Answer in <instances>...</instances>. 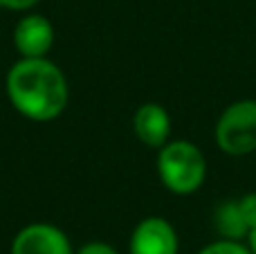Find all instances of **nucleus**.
Returning a JSON list of instances; mask_svg holds the SVG:
<instances>
[{"mask_svg":"<svg viewBox=\"0 0 256 254\" xmlns=\"http://www.w3.org/2000/svg\"><path fill=\"white\" fill-rule=\"evenodd\" d=\"M54 40V30L43 16H27L16 25L14 43L20 50L22 56L36 58L48 54Z\"/></svg>","mask_w":256,"mask_h":254,"instance_id":"423d86ee","label":"nucleus"},{"mask_svg":"<svg viewBox=\"0 0 256 254\" xmlns=\"http://www.w3.org/2000/svg\"><path fill=\"white\" fill-rule=\"evenodd\" d=\"M7 94L25 117L48 122L61 115L68 104V84L54 63L43 56L22 58L9 70Z\"/></svg>","mask_w":256,"mask_h":254,"instance_id":"f257e3e1","label":"nucleus"},{"mask_svg":"<svg viewBox=\"0 0 256 254\" xmlns=\"http://www.w3.org/2000/svg\"><path fill=\"white\" fill-rule=\"evenodd\" d=\"M214 223H216L218 234H222V238H230V241H240V238H248L250 234V225L240 212L238 200L222 202L216 210Z\"/></svg>","mask_w":256,"mask_h":254,"instance_id":"6e6552de","label":"nucleus"},{"mask_svg":"<svg viewBox=\"0 0 256 254\" xmlns=\"http://www.w3.org/2000/svg\"><path fill=\"white\" fill-rule=\"evenodd\" d=\"M216 144L227 156L256 151V102L243 99L222 110L216 124Z\"/></svg>","mask_w":256,"mask_h":254,"instance_id":"7ed1b4c3","label":"nucleus"},{"mask_svg":"<svg viewBox=\"0 0 256 254\" xmlns=\"http://www.w3.org/2000/svg\"><path fill=\"white\" fill-rule=\"evenodd\" d=\"M12 254H72L70 241L52 225H30L16 236Z\"/></svg>","mask_w":256,"mask_h":254,"instance_id":"39448f33","label":"nucleus"},{"mask_svg":"<svg viewBox=\"0 0 256 254\" xmlns=\"http://www.w3.org/2000/svg\"><path fill=\"white\" fill-rule=\"evenodd\" d=\"M79 254H117V252L106 243H90V246L81 248Z\"/></svg>","mask_w":256,"mask_h":254,"instance_id":"9b49d317","label":"nucleus"},{"mask_svg":"<svg viewBox=\"0 0 256 254\" xmlns=\"http://www.w3.org/2000/svg\"><path fill=\"white\" fill-rule=\"evenodd\" d=\"M238 205H240V212H243L245 220H248L250 230L256 228V192L254 194H245V196L238 200Z\"/></svg>","mask_w":256,"mask_h":254,"instance_id":"9d476101","label":"nucleus"},{"mask_svg":"<svg viewBox=\"0 0 256 254\" xmlns=\"http://www.w3.org/2000/svg\"><path fill=\"white\" fill-rule=\"evenodd\" d=\"M34 2H38V0H0V7H7V9H27V7H32Z\"/></svg>","mask_w":256,"mask_h":254,"instance_id":"f8f14e48","label":"nucleus"},{"mask_svg":"<svg viewBox=\"0 0 256 254\" xmlns=\"http://www.w3.org/2000/svg\"><path fill=\"white\" fill-rule=\"evenodd\" d=\"M130 254H178V236L171 223L158 216L142 220L130 238Z\"/></svg>","mask_w":256,"mask_h":254,"instance_id":"20e7f679","label":"nucleus"},{"mask_svg":"<svg viewBox=\"0 0 256 254\" xmlns=\"http://www.w3.org/2000/svg\"><path fill=\"white\" fill-rule=\"evenodd\" d=\"M198 254H252L248 246H243L240 241H230V238H222V241H216L212 246L202 248Z\"/></svg>","mask_w":256,"mask_h":254,"instance_id":"1a4fd4ad","label":"nucleus"},{"mask_svg":"<svg viewBox=\"0 0 256 254\" xmlns=\"http://www.w3.org/2000/svg\"><path fill=\"white\" fill-rule=\"evenodd\" d=\"M248 248L252 250V254H256V228H252L248 234Z\"/></svg>","mask_w":256,"mask_h":254,"instance_id":"ddd939ff","label":"nucleus"},{"mask_svg":"<svg viewBox=\"0 0 256 254\" xmlns=\"http://www.w3.org/2000/svg\"><path fill=\"white\" fill-rule=\"evenodd\" d=\"M132 128L146 146L160 148L166 144L168 133H171V117L160 104H144L137 108Z\"/></svg>","mask_w":256,"mask_h":254,"instance_id":"0eeeda50","label":"nucleus"},{"mask_svg":"<svg viewBox=\"0 0 256 254\" xmlns=\"http://www.w3.org/2000/svg\"><path fill=\"white\" fill-rule=\"evenodd\" d=\"M158 171L164 187L173 194H194L207 176V160L196 144L178 140L162 146L158 158Z\"/></svg>","mask_w":256,"mask_h":254,"instance_id":"f03ea898","label":"nucleus"}]
</instances>
